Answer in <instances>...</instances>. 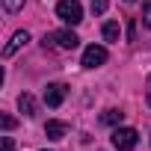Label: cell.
<instances>
[{
  "label": "cell",
  "instance_id": "2e32d148",
  "mask_svg": "<svg viewBox=\"0 0 151 151\" xmlns=\"http://www.w3.org/2000/svg\"><path fill=\"white\" fill-rule=\"evenodd\" d=\"M3 151H15V142H12V136H3Z\"/></svg>",
  "mask_w": 151,
  "mask_h": 151
},
{
  "label": "cell",
  "instance_id": "52a82bcc",
  "mask_svg": "<svg viewBox=\"0 0 151 151\" xmlns=\"http://www.w3.org/2000/svg\"><path fill=\"white\" fill-rule=\"evenodd\" d=\"M65 122H56V119H50L47 124H45V133H47V139H53V142H59V139H65Z\"/></svg>",
  "mask_w": 151,
  "mask_h": 151
},
{
  "label": "cell",
  "instance_id": "30bf717a",
  "mask_svg": "<svg viewBox=\"0 0 151 151\" xmlns=\"http://www.w3.org/2000/svg\"><path fill=\"white\" fill-rule=\"evenodd\" d=\"M101 33H104V39H107V42H119V36H122V30H119V24H116V21H107Z\"/></svg>",
  "mask_w": 151,
  "mask_h": 151
},
{
  "label": "cell",
  "instance_id": "7c38bea8",
  "mask_svg": "<svg viewBox=\"0 0 151 151\" xmlns=\"http://www.w3.org/2000/svg\"><path fill=\"white\" fill-rule=\"evenodd\" d=\"M107 6H110L107 0H92V12H95V15H104V12H107Z\"/></svg>",
  "mask_w": 151,
  "mask_h": 151
},
{
  "label": "cell",
  "instance_id": "9c48e42d",
  "mask_svg": "<svg viewBox=\"0 0 151 151\" xmlns=\"http://www.w3.org/2000/svg\"><path fill=\"white\" fill-rule=\"evenodd\" d=\"M122 119H124V113H122V110H107V113L101 116V124L116 127V124H122Z\"/></svg>",
  "mask_w": 151,
  "mask_h": 151
},
{
  "label": "cell",
  "instance_id": "5bb4252c",
  "mask_svg": "<svg viewBox=\"0 0 151 151\" xmlns=\"http://www.w3.org/2000/svg\"><path fill=\"white\" fill-rule=\"evenodd\" d=\"M142 24H145V27H151V3H145V6H142Z\"/></svg>",
  "mask_w": 151,
  "mask_h": 151
},
{
  "label": "cell",
  "instance_id": "3957f363",
  "mask_svg": "<svg viewBox=\"0 0 151 151\" xmlns=\"http://www.w3.org/2000/svg\"><path fill=\"white\" fill-rule=\"evenodd\" d=\"M110 139H113V145L119 151H133L136 148V130L133 127H116Z\"/></svg>",
  "mask_w": 151,
  "mask_h": 151
},
{
  "label": "cell",
  "instance_id": "8992f818",
  "mask_svg": "<svg viewBox=\"0 0 151 151\" xmlns=\"http://www.w3.org/2000/svg\"><path fill=\"white\" fill-rule=\"evenodd\" d=\"M27 42H30V33H27V30H18V33H15V36L9 39V45L3 47V59H9V56H12L15 50H21V47H24Z\"/></svg>",
  "mask_w": 151,
  "mask_h": 151
},
{
  "label": "cell",
  "instance_id": "9a60e30c",
  "mask_svg": "<svg viewBox=\"0 0 151 151\" xmlns=\"http://www.w3.org/2000/svg\"><path fill=\"white\" fill-rule=\"evenodd\" d=\"M145 104L151 107V74H148V80H145Z\"/></svg>",
  "mask_w": 151,
  "mask_h": 151
},
{
  "label": "cell",
  "instance_id": "4fadbf2b",
  "mask_svg": "<svg viewBox=\"0 0 151 151\" xmlns=\"http://www.w3.org/2000/svg\"><path fill=\"white\" fill-rule=\"evenodd\" d=\"M0 124H3V130H12V127H15L18 122H15L12 116H6V113H3V116H0Z\"/></svg>",
  "mask_w": 151,
  "mask_h": 151
},
{
  "label": "cell",
  "instance_id": "ba28073f",
  "mask_svg": "<svg viewBox=\"0 0 151 151\" xmlns=\"http://www.w3.org/2000/svg\"><path fill=\"white\" fill-rule=\"evenodd\" d=\"M18 107H21L24 116H36V113H39V104H36V98H33L30 92H24V95L18 98Z\"/></svg>",
  "mask_w": 151,
  "mask_h": 151
},
{
  "label": "cell",
  "instance_id": "7a4b0ae2",
  "mask_svg": "<svg viewBox=\"0 0 151 151\" xmlns=\"http://www.w3.org/2000/svg\"><path fill=\"white\" fill-rule=\"evenodd\" d=\"M56 15L68 24V27H77L83 21V6L77 3V0H59L56 3Z\"/></svg>",
  "mask_w": 151,
  "mask_h": 151
},
{
  "label": "cell",
  "instance_id": "5b68a950",
  "mask_svg": "<svg viewBox=\"0 0 151 151\" xmlns=\"http://www.w3.org/2000/svg\"><path fill=\"white\" fill-rule=\"evenodd\" d=\"M62 101H65V86H62V83H47V86H45V104L56 110Z\"/></svg>",
  "mask_w": 151,
  "mask_h": 151
},
{
  "label": "cell",
  "instance_id": "e0dca14e",
  "mask_svg": "<svg viewBox=\"0 0 151 151\" xmlns=\"http://www.w3.org/2000/svg\"><path fill=\"white\" fill-rule=\"evenodd\" d=\"M124 3H133V0H124Z\"/></svg>",
  "mask_w": 151,
  "mask_h": 151
},
{
  "label": "cell",
  "instance_id": "6da1fadb",
  "mask_svg": "<svg viewBox=\"0 0 151 151\" xmlns=\"http://www.w3.org/2000/svg\"><path fill=\"white\" fill-rule=\"evenodd\" d=\"M42 45H45V47L56 45V47H62V50H74V47L80 45V39H77L74 30H56V33H47V36L42 39Z\"/></svg>",
  "mask_w": 151,
  "mask_h": 151
},
{
  "label": "cell",
  "instance_id": "277c9868",
  "mask_svg": "<svg viewBox=\"0 0 151 151\" xmlns=\"http://www.w3.org/2000/svg\"><path fill=\"white\" fill-rule=\"evenodd\" d=\"M107 62V47H101V45H89L86 50H83V68H98V65H104Z\"/></svg>",
  "mask_w": 151,
  "mask_h": 151
},
{
  "label": "cell",
  "instance_id": "8fae6325",
  "mask_svg": "<svg viewBox=\"0 0 151 151\" xmlns=\"http://www.w3.org/2000/svg\"><path fill=\"white\" fill-rule=\"evenodd\" d=\"M3 9H6L9 15H15V12L24 9V0H3Z\"/></svg>",
  "mask_w": 151,
  "mask_h": 151
}]
</instances>
